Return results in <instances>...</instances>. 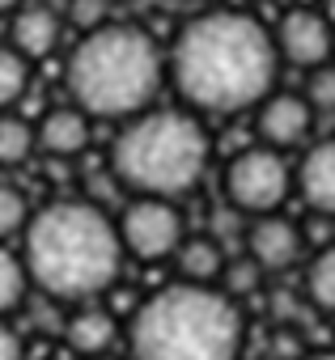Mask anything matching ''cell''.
Instances as JSON below:
<instances>
[{
	"instance_id": "6da1fadb",
	"label": "cell",
	"mask_w": 335,
	"mask_h": 360,
	"mask_svg": "<svg viewBox=\"0 0 335 360\" xmlns=\"http://www.w3.org/2000/svg\"><path fill=\"white\" fill-rule=\"evenodd\" d=\"M272 30L242 9H208L183 22L165 51V81L196 115L255 110L280 77Z\"/></svg>"
},
{
	"instance_id": "7a4b0ae2",
	"label": "cell",
	"mask_w": 335,
	"mask_h": 360,
	"mask_svg": "<svg viewBox=\"0 0 335 360\" xmlns=\"http://www.w3.org/2000/svg\"><path fill=\"white\" fill-rule=\"evenodd\" d=\"M22 263L30 288L60 305L98 301L123 276V242L115 217L94 200H51L22 229Z\"/></svg>"
},
{
	"instance_id": "3957f363",
	"label": "cell",
	"mask_w": 335,
	"mask_h": 360,
	"mask_svg": "<svg viewBox=\"0 0 335 360\" xmlns=\"http://www.w3.org/2000/svg\"><path fill=\"white\" fill-rule=\"evenodd\" d=\"M165 85V51L161 43L132 22H102L81 30L77 47L64 60L68 102L89 119L123 123L157 102Z\"/></svg>"
},
{
	"instance_id": "277c9868",
	"label": "cell",
	"mask_w": 335,
	"mask_h": 360,
	"mask_svg": "<svg viewBox=\"0 0 335 360\" xmlns=\"http://www.w3.org/2000/svg\"><path fill=\"white\" fill-rule=\"evenodd\" d=\"M246 318L221 284H165L127 322L132 360H238Z\"/></svg>"
},
{
	"instance_id": "5b68a950",
	"label": "cell",
	"mask_w": 335,
	"mask_h": 360,
	"mask_svg": "<svg viewBox=\"0 0 335 360\" xmlns=\"http://www.w3.org/2000/svg\"><path fill=\"white\" fill-rule=\"evenodd\" d=\"M213 165V131L187 106H144L110 144V178L127 195L183 200Z\"/></svg>"
},
{
	"instance_id": "8992f818",
	"label": "cell",
	"mask_w": 335,
	"mask_h": 360,
	"mask_svg": "<svg viewBox=\"0 0 335 360\" xmlns=\"http://www.w3.org/2000/svg\"><path fill=\"white\" fill-rule=\"evenodd\" d=\"M221 191H225V208H234L238 217L280 212L293 195V165L280 148L255 140L225 161Z\"/></svg>"
},
{
	"instance_id": "52a82bcc",
	"label": "cell",
	"mask_w": 335,
	"mask_h": 360,
	"mask_svg": "<svg viewBox=\"0 0 335 360\" xmlns=\"http://www.w3.org/2000/svg\"><path fill=\"white\" fill-rule=\"evenodd\" d=\"M115 229H119L123 255L140 263H165L187 238L179 200H161V195H132L115 217Z\"/></svg>"
},
{
	"instance_id": "ba28073f",
	"label": "cell",
	"mask_w": 335,
	"mask_h": 360,
	"mask_svg": "<svg viewBox=\"0 0 335 360\" xmlns=\"http://www.w3.org/2000/svg\"><path fill=\"white\" fill-rule=\"evenodd\" d=\"M272 43H276L280 64H289L297 72H310V68L335 60V26L327 22L322 9H301V5L284 9L272 30Z\"/></svg>"
},
{
	"instance_id": "9c48e42d",
	"label": "cell",
	"mask_w": 335,
	"mask_h": 360,
	"mask_svg": "<svg viewBox=\"0 0 335 360\" xmlns=\"http://www.w3.org/2000/svg\"><path fill=\"white\" fill-rule=\"evenodd\" d=\"M314 106L305 102V94H289V89H272L255 110H251V123H255V140L259 144H272L280 153L297 148V144H310L314 136Z\"/></svg>"
},
{
	"instance_id": "30bf717a",
	"label": "cell",
	"mask_w": 335,
	"mask_h": 360,
	"mask_svg": "<svg viewBox=\"0 0 335 360\" xmlns=\"http://www.w3.org/2000/svg\"><path fill=\"white\" fill-rule=\"evenodd\" d=\"M301 250H305V242H301L297 221H289L280 212L251 217V225L242 229V255H251L263 276H280V271L297 267Z\"/></svg>"
},
{
	"instance_id": "8fae6325",
	"label": "cell",
	"mask_w": 335,
	"mask_h": 360,
	"mask_svg": "<svg viewBox=\"0 0 335 360\" xmlns=\"http://www.w3.org/2000/svg\"><path fill=\"white\" fill-rule=\"evenodd\" d=\"M293 191L314 217L335 221V136H322L305 144L301 161L293 165Z\"/></svg>"
},
{
	"instance_id": "7c38bea8",
	"label": "cell",
	"mask_w": 335,
	"mask_h": 360,
	"mask_svg": "<svg viewBox=\"0 0 335 360\" xmlns=\"http://www.w3.org/2000/svg\"><path fill=\"white\" fill-rule=\"evenodd\" d=\"M60 34H64V18H60V5H51V0H22L9 13V43L30 64L47 60L60 47Z\"/></svg>"
},
{
	"instance_id": "4fadbf2b",
	"label": "cell",
	"mask_w": 335,
	"mask_h": 360,
	"mask_svg": "<svg viewBox=\"0 0 335 360\" xmlns=\"http://www.w3.org/2000/svg\"><path fill=\"white\" fill-rule=\"evenodd\" d=\"M89 136H94V119L72 102L43 110V119L34 123V148L47 157H60V161L81 157L89 148Z\"/></svg>"
},
{
	"instance_id": "5bb4252c",
	"label": "cell",
	"mask_w": 335,
	"mask_h": 360,
	"mask_svg": "<svg viewBox=\"0 0 335 360\" xmlns=\"http://www.w3.org/2000/svg\"><path fill=\"white\" fill-rule=\"evenodd\" d=\"M119 335H123L119 318L106 305H98V301L72 305V314L64 322V343L77 352V360L81 356H110V347L119 343Z\"/></svg>"
},
{
	"instance_id": "9a60e30c",
	"label": "cell",
	"mask_w": 335,
	"mask_h": 360,
	"mask_svg": "<svg viewBox=\"0 0 335 360\" xmlns=\"http://www.w3.org/2000/svg\"><path fill=\"white\" fill-rule=\"evenodd\" d=\"M170 259H175L179 280H191V284H217L221 271H225L229 250H225V242H221L217 233H187Z\"/></svg>"
},
{
	"instance_id": "2e32d148",
	"label": "cell",
	"mask_w": 335,
	"mask_h": 360,
	"mask_svg": "<svg viewBox=\"0 0 335 360\" xmlns=\"http://www.w3.org/2000/svg\"><path fill=\"white\" fill-rule=\"evenodd\" d=\"M30 276H26V263H22V250H13L9 242H0V318H9L26 305L30 297Z\"/></svg>"
},
{
	"instance_id": "e0dca14e",
	"label": "cell",
	"mask_w": 335,
	"mask_h": 360,
	"mask_svg": "<svg viewBox=\"0 0 335 360\" xmlns=\"http://www.w3.org/2000/svg\"><path fill=\"white\" fill-rule=\"evenodd\" d=\"M305 301L322 314H335V242L314 250L305 263Z\"/></svg>"
},
{
	"instance_id": "ac0fdd59",
	"label": "cell",
	"mask_w": 335,
	"mask_h": 360,
	"mask_svg": "<svg viewBox=\"0 0 335 360\" xmlns=\"http://www.w3.org/2000/svg\"><path fill=\"white\" fill-rule=\"evenodd\" d=\"M30 153H39L34 148V127L13 110H0V169L26 165Z\"/></svg>"
},
{
	"instance_id": "d6986e66",
	"label": "cell",
	"mask_w": 335,
	"mask_h": 360,
	"mask_svg": "<svg viewBox=\"0 0 335 360\" xmlns=\"http://www.w3.org/2000/svg\"><path fill=\"white\" fill-rule=\"evenodd\" d=\"M30 60L13 47V43H0V110H13L26 89H30Z\"/></svg>"
},
{
	"instance_id": "ffe728a7",
	"label": "cell",
	"mask_w": 335,
	"mask_h": 360,
	"mask_svg": "<svg viewBox=\"0 0 335 360\" xmlns=\"http://www.w3.org/2000/svg\"><path fill=\"white\" fill-rule=\"evenodd\" d=\"M30 212H34V208H30V200H26V191H22V187L0 183V242L22 238V229H26Z\"/></svg>"
},
{
	"instance_id": "44dd1931",
	"label": "cell",
	"mask_w": 335,
	"mask_h": 360,
	"mask_svg": "<svg viewBox=\"0 0 335 360\" xmlns=\"http://www.w3.org/2000/svg\"><path fill=\"white\" fill-rule=\"evenodd\" d=\"M217 284L238 301V297H251V292L263 284V271H259V263H255L251 255H238V259H225V271H221Z\"/></svg>"
},
{
	"instance_id": "7402d4cb",
	"label": "cell",
	"mask_w": 335,
	"mask_h": 360,
	"mask_svg": "<svg viewBox=\"0 0 335 360\" xmlns=\"http://www.w3.org/2000/svg\"><path fill=\"white\" fill-rule=\"evenodd\" d=\"M305 77V102L314 106V115H335V60L310 68Z\"/></svg>"
},
{
	"instance_id": "603a6c76",
	"label": "cell",
	"mask_w": 335,
	"mask_h": 360,
	"mask_svg": "<svg viewBox=\"0 0 335 360\" xmlns=\"http://www.w3.org/2000/svg\"><path fill=\"white\" fill-rule=\"evenodd\" d=\"M110 5L115 0H64V18L77 26V30H94L102 22H110Z\"/></svg>"
},
{
	"instance_id": "cb8c5ba5",
	"label": "cell",
	"mask_w": 335,
	"mask_h": 360,
	"mask_svg": "<svg viewBox=\"0 0 335 360\" xmlns=\"http://www.w3.org/2000/svg\"><path fill=\"white\" fill-rule=\"evenodd\" d=\"M0 360H26V352H22V335L9 326V318H0Z\"/></svg>"
},
{
	"instance_id": "d4e9b609",
	"label": "cell",
	"mask_w": 335,
	"mask_h": 360,
	"mask_svg": "<svg viewBox=\"0 0 335 360\" xmlns=\"http://www.w3.org/2000/svg\"><path fill=\"white\" fill-rule=\"evenodd\" d=\"M297 360H335V347H318V352H305Z\"/></svg>"
},
{
	"instance_id": "484cf974",
	"label": "cell",
	"mask_w": 335,
	"mask_h": 360,
	"mask_svg": "<svg viewBox=\"0 0 335 360\" xmlns=\"http://www.w3.org/2000/svg\"><path fill=\"white\" fill-rule=\"evenodd\" d=\"M322 13H327V22L335 26V0H322Z\"/></svg>"
},
{
	"instance_id": "4316f807",
	"label": "cell",
	"mask_w": 335,
	"mask_h": 360,
	"mask_svg": "<svg viewBox=\"0 0 335 360\" xmlns=\"http://www.w3.org/2000/svg\"><path fill=\"white\" fill-rule=\"evenodd\" d=\"M18 5H22V0H0V13H13Z\"/></svg>"
},
{
	"instance_id": "83f0119b",
	"label": "cell",
	"mask_w": 335,
	"mask_h": 360,
	"mask_svg": "<svg viewBox=\"0 0 335 360\" xmlns=\"http://www.w3.org/2000/svg\"><path fill=\"white\" fill-rule=\"evenodd\" d=\"M81 360H115V356H81Z\"/></svg>"
}]
</instances>
